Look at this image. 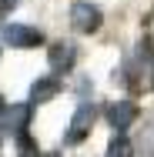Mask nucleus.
Returning a JSON list of instances; mask_svg holds the SVG:
<instances>
[{
    "label": "nucleus",
    "instance_id": "6",
    "mask_svg": "<svg viewBox=\"0 0 154 157\" xmlns=\"http://www.w3.org/2000/svg\"><path fill=\"white\" fill-rule=\"evenodd\" d=\"M61 90V80L57 77H37L30 84V100L34 104H47V100H54Z\"/></svg>",
    "mask_w": 154,
    "mask_h": 157
},
{
    "label": "nucleus",
    "instance_id": "5",
    "mask_svg": "<svg viewBox=\"0 0 154 157\" xmlns=\"http://www.w3.org/2000/svg\"><path fill=\"white\" fill-rule=\"evenodd\" d=\"M104 117H107V124L114 127V130H127V127L137 121V104H131V100H117V104H107Z\"/></svg>",
    "mask_w": 154,
    "mask_h": 157
},
{
    "label": "nucleus",
    "instance_id": "3",
    "mask_svg": "<svg viewBox=\"0 0 154 157\" xmlns=\"http://www.w3.org/2000/svg\"><path fill=\"white\" fill-rule=\"evenodd\" d=\"M70 27L81 30V33L101 30V10H97L94 3H87V0H77V3L70 7Z\"/></svg>",
    "mask_w": 154,
    "mask_h": 157
},
{
    "label": "nucleus",
    "instance_id": "8",
    "mask_svg": "<svg viewBox=\"0 0 154 157\" xmlns=\"http://www.w3.org/2000/svg\"><path fill=\"white\" fill-rule=\"evenodd\" d=\"M107 154H114V157L124 154V157H127V154H131V144H127L124 137H114V140H111V147H107Z\"/></svg>",
    "mask_w": 154,
    "mask_h": 157
},
{
    "label": "nucleus",
    "instance_id": "1",
    "mask_svg": "<svg viewBox=\"0 0 154 157\" xmlns=\"http://www.w3.org/2000/svg\"><path fill=\"white\" fill-rule=\"evenodd\" d=\"M94 121H97V107L84 100V104L74 110V117H70V127H67V144H81V140L91 134Z\"/></svg>",
    "mask_w": 154,
    "mask_h": 157
},
{
    "label": "nucleus",
    "instance_id": "10",
    "mask_svg": "<svg viewBox=\"0 0 154 157\" xmlns=\"http://www.w3.org/2000/svg\"><path fill=\"white\" fill-rule=\"evenodd\" d=\"M17 7V0H0V13H7V10H14Z\"/></svg>",
    "mask_w": 154,
    "mask_h": 157
},
{
    "label": "nucleus",
    "instance_id": "11",
    "mask_svg": "<svg viewBox=\"0 0 154 157\" xmlns=\"http://www.w3.org/2000/svg\"><path fill=\"white\" fill-rule=\"evenodd\" d=\"M0 107H3V100H0Z\"/></svg>",
    "mask_w": 154,
    "mask_h": 157
},
{
    "label": "nucleus",
    "instance_id": "9",
    "mask_svg": "<svg viewBox=\"0 0 154 157\" xmlns=\"http://www.w3.org/2000/svg\"><path fill=\"white\" fill-rule=\"evenodd\" d=\"M17 137H20V151H27V154H34V151H37V147H34V140H27L24 134H17Z\"/></svg>",
    "mask_w": 154,
    "mask_h": 157
},
{
    "label": "nucleus",
    "instance_id": "2",
    "mask_svg": "<svg viewBox=\"0 0 154 157\" xmlns=\"http://www.w3.org/2000/svg\"><path fill=\"white\" fill-rule=\"evenodd\" d=\"M30 124V104H10V107H0V130L3 134H24Z\"/></svg>",
    "mask_w": 154,
    "mask_h": 157
},
{
    "label": "nucleus",
    "instance_id": "7",
    "mask_svg": "<svg viewBox=\"0 0 154 157\" xmlns=\"http://www.w3.org/2000/svg\"><path fill=\"white\" fill-rule=\"evenodd\" d=\"M74 54H77V50H74L70 44H54V47H50V57H47L50 70H57V74H61V70H70V67H74Z\"/></svg>",
    "mask_w": 154,
    "mask_h": 157
},
{
    "label": "nucleus",
    "instance_id": "4",
    "mask_svg": "<svg viewBox=\"0 0 154 157\" xmlns=\"http://www.w3.org/2000/svg\"><path fill=\"white\" fill-rule=\"evenodd\" d=\"M10 47H37L40 40H44V33L37 30V27H30V24H10V27H3V33H0Z\"/></svg>",
    "mask_w": 154,
    "mask_h": 157
}]
</instances>
